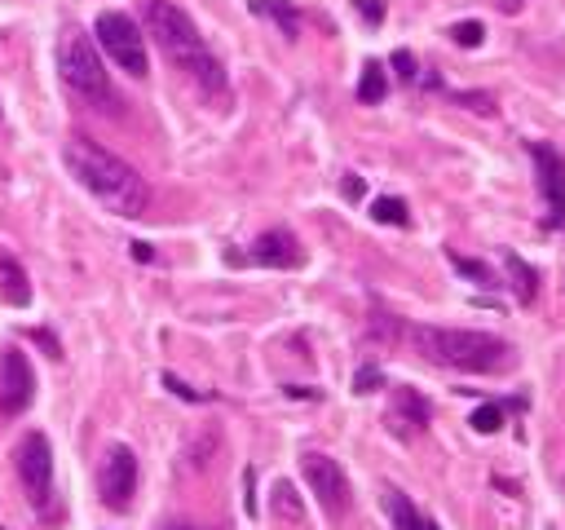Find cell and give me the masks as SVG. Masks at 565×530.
<instances>
[{"label":"cell","mask_w":565,"mask_h":530,"mask_svg":"<svg viewBox=\"0 0 565 530\" xmlns=\"http://www.w3.org/2000/svg\"><path fill=\"white\" fill-rule=\"evenodd\" d=\"M504 265H508V274H513L517 301H526V305H530V301H535V292H539V274L530 270V265L517 257V252H508V257H504Z\"/></svg>","instance_id":"cell-16"},{"label":"cell","mask_w":565,"mask_h":530,"mask_svg":"<svg viewBox=\"0 0 565 530\" xmlns=\"http://www.w3.org/2000/svg\"><path fill=\"white\" fill-rule=\"evenodd\" d=\"M482 36H486L482 23H455L451 27V40H455V45H464V49H477V45H482Z\"/></svg>","instance_id":"cell-21"},{"label":"cell","mask_w":565,"mask_h":530,"mask_svg":"<svg viewBox=\"0 0 565 530\" xmlns=\"http://www.w3.org/2000/svg\"><path fill=\"white\" fill-rule=\"evenodd\" d=\"M98 486H102V504L106 508H129L133 491H137V455L129 447H111Z\"/></svg>","instance_id":"cell-9"},{"label":"cell","mask_w":565,"mask_h":530,"mask_svg":"<svg viewBox=\"0 0 565 530\" xmlns=\"http://www.w3.org/2000/svg\"><path fill=\"white\" fill-rule=\"evenodd\" d=\"M36 398V371H31L23 349L0 354V416H23Z\"/></svg>","instance_id":"cell-8"},{"label":"cell","mask_w":565,"mask_h":530,"mask_svg":"<svg viewBox=\"0 0 565 530\" xmlns=\"http://www.w3.org/2000/svg\"><path fill=\"white\" fill-rule=\"evenodd\" d=\"M530 155L539 164V186L543 199H548V226H565V159L543 142L530 146Z\"/></svg>","instance_id":"cell-10"},{"label":"cell","mask_w":565,"mask_h":530,"mask_svg":"<svg viewBox=\"0 0 565 530\" xmlns=\"http://www.w3.org/2000/svg\"><path fill=\"white\" fill-rule=\"evenodd\" d=\"M468 424H473L477 433H495V429H504V407L486 402V407H477L473 416H468Z\"/></svg>","instance_id":"cell-20"},{"label":"cell","mask_w":565,"mask_h":530,"mask_svg":"<svg viewBox=\"0 0 565 530\" xmlns=\"http://www.w3.org/2000/svg\"><path fill=\"white\" fill-rule=\"evenodd\" d=\"M133 257L137 261H155V248H151V243H133Z\"/></svg>","instance_id":"cell-28"},{"label":"cell","mask_w":565,"mask_h":530,"mask_svg":"<svg viewBox=\"0 0 565 530\" xmlns=\"http://www.w3.org/2000/svg\"><path fill=\"white\" fill-rule=\"evenodd\" d=\"M31 341L45 345V349H49V358H62V345L53 341V332H45V327H36V332H31Z\"/></svg>","instance_id":"cell-25"},{"label":"cell","mask_w":565,"mask_h":530,"mask_svg":"<svg viewBox=\"0 0 565 530\" xmlns=\"http://www.w3.org/2000/svg\"><path fill=\"white\" fill-rule=\"evenodd\" d=\"M424 424H429V402L415 394L411 385H398L393 389V407H389V429L398 438H415Z\"/></svg>","instance_id":"cell-11"},{"label":"cell","mask_w":565,"mask_h":530,"mask_svg":"<svg viewBox=\"0 0 565 530\" xmlns=\"http://www.w3.org/2000/svg\"><path fill=\"white\" fill-rule=\"evenodd\" d=\"M142 18H146V31L164 58L173 62L177 71H186L208 98H221L226 93V67L217 62V53L208 49V40L199 36V27L186 18V9L168 5V0H142Z\"/></svg>","instance_id":"cell-2"},{"label":"cell","mask_w":565,"mask_h":530,"mask_svg":"<svg viewBox=\"0 0 565 530\" xmlns=\"http://www.w3.org/2000/svg\"><path fill=\"white\" fill-rule=\"evenodd\" d=\"M451 265L460 274H468V279H477L482 288H495V270L490 265H482V261H468V257H460V252H451Z\"/></svg>","instance_id":"cell-19"},{"label":"cell","mask_w":565,"mask_h":530,"mask_svg":"<svg viewBox=\"0 0 565 530\" xmlns=\"http://www.w3.org/2000/svg\"><path fill=\"white\" fill-rule=\"evenodd\" d=\"M380 385H385L380 367H358V371H354V394H376Z\"/></svg>","instance_id":"cell-22"},{"label":"cell","mask_w":565,"mask_h":530,"mask_svg":"<svg viewBox=\"0 0 565 530\" xmlns=\"http://www.w3.org/2000/svg\"><path fill=\"white\" fill-rule=\"evenodd\" d=\"M62 159H67L71 177H76L102 208H111L115 217H146V208H151V186H146L142 173H137L133 164H124L120 155H111L106 146L93 142V137H76V142H67Z\"/></svg>","instance_id":"cell-1"},{"label":"cell","mask_w":565,"mask_h":530,"mask_svg":"<svg viewBox=\"0 0 565 530\" xmlns=\"http://www.w3.org/2000/svg\"><path fill=\"white\" fill-rule=\"evenodd\" d=\"M371 217L380 221V226H407V204H402V199H376V204H371Z\"/></svg>","instance_id":"cell-17"},{"label":"cell","mask_w":565,"mask_h":530,"mask_svg":"<svg viewBox=\"0 0 565 530\" xmlns=\"http://www.w3.org/2000/svg\"><path fill=\"white\" fill-rule=\"evenodd\" d=\"M98 45L106 49V58H111L120 71H129V76H137V80L146 76V40H142V27H137L129 14L106 9V14L98 18Z\"/></svg>","instance_id":"cell-5"},{"label":"cell","mask_w":565,"mask_h":530,"mask_svg":"<svg viewBox=\"0 0 565 530\" xmlns=\"http://www.w3.org/2000/svg\"><path fill=\"white\" fill-rule=\"evenodd\" d=\"M164 385H168V389H173V394H177V398H190V402H199V394H195V389H186V385H181V380H177V376H164Z\"/></svg>","instance_id":"cell-26"},{"label":"cell","mask_w":565,"mask_h":530,"mask_svg":"<svg viewBox=\"0 0 565 530\" xmlns=\"http://www.w3.org/2000/svg\"><path fill=\"white\" fill-rule=\"evenodd\" d=\"M14 469H18V482H23L27 500L36 508L49 504V491H53V451L45 442V433H27L14 451Z\"/></svg>","instance_id":"cell-6"},{"label":"cell","mask_w":565,"mask_h":530,"mask_svg":"<svg viewBox=\"0 0 565 530\" xmlns=\"http://www.w3.org/2000/svg\"><path fill=\"white\" fill-rule=\"evenodd\" d=\"M252 9H270V14L279 18V27L287 31V36H296V27H301V23H296V14H292L287 5H270V0H252Z\"/></svg>","instance_id":"cell-23"},{"label":"cell","mask_w":565,"mask_h":530,"mask_svg":"<svg viewBox=\"0 0 565 530\" xmlns=\"http://www.w3.org/2000/svg\"><path fill=\"white\" fill-rule=\"evenodd\" d=\"M58 71H62V84H67L84 106H98V111H111L115 106L111 76H106L102 58H98V45H93L84 31H67V36H62Z\"/></svg>","instance_id":"cell-4"},{"label":"cell","mask_w":565,"mask_h":530,"mask_svg":"<svg viewBox=\"0 0 565 530\" xmlns=\"http://www.w3.org/2000/svg\"><path fill=\"white\" fill-rule=\"evenodd\" d=\"M385 508H389V517H393V526H398V530H442L437 522L415 513V504L402 491H385Z\"/></svg>","instance_id":"cell-14"},{"label":"cell","mask_w":565,"mask_h":530,"mask_svg":"<svg viewBox=\"0 0 565 530\" xmlns=\"http://www.w3.org/2000/svg\"><path fill=\"white\" fill-rule=\"evenodd\" d=\"M301 473H305L309 491L318 495V504H323L327 513H332V517H345L349 513V477H345V469H340L332 455L309 451L305 460H301Z\"/></svg>","instance_id":"cell-7"},{"label":"cell","mask_w":565,"mask_h":530,"mask_svg":"<svg viewBox=\"0 0 565 530\" xmlns=\"http://www.w3.org/2000/svg\"><path fill=\"white\" fill-rule=\"evenodd\" d=\"M164 530H204V526H186V522H173V526H164Z\"/></svg>","instance_id":"cell-29"},{"label":"cell","mask_w":565,"mask_h":530,"mask_svg":"<svg viewBox=\"0 0 565 530\" xmlns=\"http://www.w3.org/2000/svg\"><path fill=\"white\" fill-rule=\"evenodd\" d=\"M0 301L14 305V310L31 305V279H27V270L14 257H9L5 248H0Z\"/></svg>","instance_id":"cell-13"},{"label":"cell","mask_w":565,"mask_h":530,"mask_svg":"<svg viewBox=\"0 0 565 530\" xmlns=\"http://www.w3.org/2000/svg\"><path fill=\"white\" fill-rule=\"evenodd\" d=\"M362 190H367V186H362V177H354V173H349V177H345V195H349V199H358Z\"/></svg>","instance_id":"cell-27"},{"label":"cell","mask_w":565,"mask_h":530,"mask_svg":"<svg viewBox=\"0 0 565 530\" xmlns=\"http://www.w3.org/2000/svg\"><path fill=\"white\" fill-rule=\"evenodd\" d=\"M274 513H279L283 522H301V500H296V491L287 482L274 486Z\"/></svg>","instance_id":"cell-18"},{"label":"cell","mask_w":565,"mask_h":530,"mask_svg":"<svg viewBox=\"0 0 565 530\" xmlns=\"http://www.w3.org/2000/svg\"><path fill=\"white\" fill-rule=\"evenodd\" d=\"M252 261L270 265V270H296V265L305 261V252L287 230H265V235L252 243Z\"/></svg>","instance_id":"cell-12"},{"label":"cell","mask_w":565,"mask_h":530,"mask_svg":"<svg viewBox=\"0 0 565 530\" xmlns=\"http://www.w3.org/2000/svg\"><path fill=\"white\" fill-rule=\"evenodd\" d=\"M385 93H389L385 67H380V62H367V67H362V80H358V102L376 106V102H385Z\"/></svg>","instance_id":"cell-15"},{"label":"cell","mask_w":565,"mask_h":530,"mask_svg":"<svg viewBox=\"0 0 565 530\" xmlns=\"http://www.w3.org/2000/svg\"><path fill=\"white\" fill-rule=\"evenodd\" d=\"M393 67H398V76H402V80H415V58H411L407 49L393 53Z\"/></svg>","instance_id":"cell-24"},{"label":"cell","mask_w":565,"mask_h":530,"mask_svg":"<svg viewBox=\"0 0 565 530\" xmlns=\"http://www.w3.org/2000/svg\"><path fill=\"white\" fill-rule=\"evenodd\" d=\"M411 345L429 363L451 367V371H473V376L508 371L517 363L508 341H499L490 332H468V327H411Z\"/></svg>","instance_id":"cell-3"}]
</instances>
